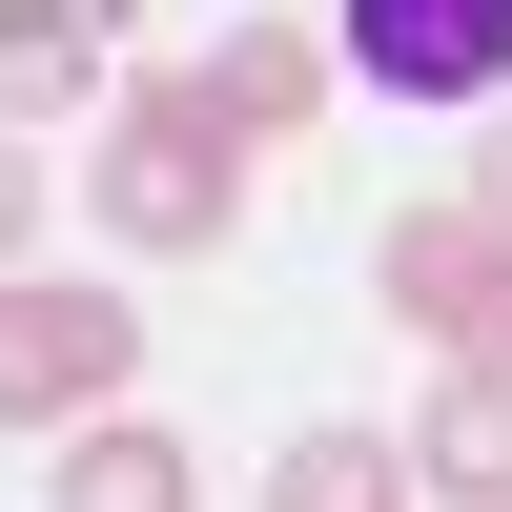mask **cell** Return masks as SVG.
Wrapping results in <instances>:
<instances>
[{"instance_id":"52a82bcc","label":"cell","mask_w":512,"mask_h":512,"mask_svg":"<svg viewBox=\"0 0 512 512\" xmlns=\"http://www.w3.org/2000/svg\"><path fill=\"white\" fill-rule=\"evenodd\" d=\"M82 82H103V21L82 0H0V123H62Z\"/></svg>"},{"instance_id":"30bf717a","label":"cell","mask_w":512,"mask_h":512,"mask_svg":"<svg viewBox=\"0 0 512 512\" xmlns=\"http://www.w3.org/2000/svg\"><path fill=\"white\" fill-rule=\"evenodd\" d=\"M21 226H41V164H21V123H0V267H21Z\"/></svg>"},{"instance_id":"6da1fadb","label":"cell","mask_w":512,"mask_h":512,"mask_svg":"<svg viewBox=\"0 0 512 512\" xmlns=\"http://www.w3.org/2000/svg\"><path fill=\"white\" fill-rule=\"evenodd\" d=\"M103 226H123V246H226V226H246V123L205 103L185 62L103 103Z\"/></svg>"},{"instance_id":"277c9868","label":"cell","mask_w":512,"mask_h":512,"mask_svg":"<svg viewBox=\"0 0 512 512\" xmlns=\"http://www.w3.org/2000/svg\"><path fill=\"white\" fill-rule=\"evenodd\" d=\"M369 103H512V0H349Z\"/></svg>"},{"instance_id":"8fae6325","label":"cell","mask_w":512,"mask_h":512,"mask_svg":"<svg viewBox=\"0 0 512 512\" xmlns=\"http://www.w3.org/2000/svg\"><path fill=\"white\" fill-rule=\"evenodd\" d=\"M472 205H492V226H512V123H492V144H472Z\"/></svg>"},{"instance_id":"9c48e42d","label":"cell","mask_w":512,"mask_h":512,"mask_svg":"<svg viewBox=\"0 0 512 512\" xmlns=\"http://www.w3.org/2000/svg\"><path fill=\"white\" fill-rule=\"evenodd\" d=\"M267 512H410V451H390V431H287Z\"/></svg>"},{"instance_id":"ba28073f","label":"cell","mask_w":512,"mask_h":512,"mask_svg":"<svg viewBox=\"0 0 512 512\" xmlns=\"http://www.w3.org/2000/svg\"><path fill=\"white\" fill-rule=\"evenodd\" d=\"M410 472L512 512V369H451V390H431V431H410Z\"/></svg>"},{"instance_id":"8992f818","label":"cell","mask_w":512,"mask_h":512,"mask_svg":"<svg viewBox=\"0 0 512 512\" xmlns=\"http://www.w3.org/2000/svg\"><path fill=\"white\" fill-rule=\"evenodd\" d=\"M185 492H205V472H185V431H144V410H82L41 512H185Z\"/></svg>"},{"instance_id":"5b68a950","label":"cell","mask_w":512,"mask_h":512,"mask_svg":"<svg viewBox=\"0 0 512 512\" xmlns=\"http://www.w3.org/2000/svg\"><path fill=\"white\" fill-rule=\"evenodd\" d=\"M205 103H226L246 144H308V123H328V41L308 21H226V41H205Z\"/></svg>"},{"instance_id":"3957f363","label":"cell","mask_w":512,"mask_h":512,"mask_svg":"<svg viewBox=\"0 0 512 512\" xmlns=\"http://www.w3.org/2000/svg\"><path fill=\"white\" fill-rule=\"evenodd\" d=\"M369 287H390V328H431L451 369H512V226L492 205H410V226L369 246Z\"/></svg>"},{"instance_id":"7a4b0ae2","label":"cell","mask_w":512,"mask_h":512,"mask_svg":"<svg viewBox=\"0 0 512 512\" xmlns=\"http://www.w3.org/2000/svg\"><path fill=\"white\" fill-rule=\"evenodd\" d=\"M123 369H144V308L123 287L0 267V431H82V410H123Z\"/></svg>"}]
</instances>
